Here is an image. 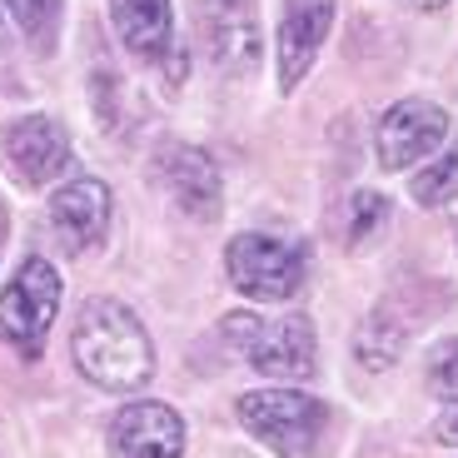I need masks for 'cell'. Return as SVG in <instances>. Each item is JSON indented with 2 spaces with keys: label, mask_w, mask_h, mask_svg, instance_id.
Masks as SVG:
<instances>
[{
  "label": "cell",
  "mask_w": 458,
  "mask_h": 458,
  "mask_svg": "<svg viewBox=\"0 0 458 458\" xmlns=\"http://www.w3.org/2000/svg\"><path fill=\"white\" fill-rule=\"evenodd\" d=\"M458 195V155H444V160H434L419 180H413V199L424 209L444 205V199Z\"/></svg>",
  "instance_id": "16"
},
{
  "label": "cell",
  "mask_w": 458,
  "mask_h": 458,
  "mask_svg": "<svg viewBox=\"0 0 458 458\" xmlns=\"http://www.w3.org/2000/svg\"><path fill=\"white\" fill-rule=\"evenodd\" d=\"M240 424L279 458H310L324 428V403L299 389H254L240 399Z\"/></svg>",
  "instance_id": "3"
},
{
  "label": "cell",
  "mask_w": 458,
  "mask_h": 458,
  "mask_svg": "<svg viewBox=\"0 0 458 458\" xmlns=\"http://www.w3.org/2000/svg\"><path fill=\"white\" fill-rule=\"evenodd\" d=\"M409 5H413V11H444L448 0H409Z\"/></svg>",
  "instance_id": "20"
},
{
  "label": "cell",
  "mask_w": 458,
  "mask_h": 458,
  "mask_svg": "<svg viewBox=\"0 0 458 458\" xmlns=\"http://www.w3.org/2000/svg\"><path fill=\"white\" fill-rule=\"evenodd\" d=\"M60 310V275L50 259H25L21 275L5 284L0 294V344L21 349L25 359H35L46 349V334L55 324Z\"/></svg>",
  "instance_id": "4"
},
{
  "label": "cell",
  "mask_w": 458,
  "mask_h": 458,
  "mask_svg": "<svg viewBox=\"0 0 458 458\" xmlns=\"http://www.w3.org/2000/svg\"><path fill=\"white\" fill-rule=\"evenodd\" d=\"M209 55L229 75H250L259 65V5L254 0H199Z\"/></svg>",
  "instance_id": "9"
},
{
  "label": "cell",
  "mask_w": 458,
  "mask_h": 458,
  "mask_svg": "<svg viewBox=\"0 0 458 458\" xmlns=\"http://www.w3.org/2000/svg\"><path fill=\"white\" fill-rule=\"evenodd\" d=\"M403 339H409V334H403L399 324L389 319V314H374V319H369L364 329H359L354 354H359V364H369V369H389L394 359H399Z\"/></svg>",
  "instance_id": "14"
},
{
  "label": "cell",
  "mask_w": 458,
  "mask_h": 458,
  "mask_svg": "<svg viewBox=\"0 0 458 458\" xmlns=\"http://www.w3.org/2000/svg\"><path fill=\"white\" fill-rule=\"evenodd\" d=\"M0 155H5V170L35 190V184H50L70 165V140L50 114H25L0 135Z\"/></svg>",
  "instance_id": "7"
},
{
  "label": "cell",
  "mask_w": 458,
  "mask_h": 458,
  "mask_svg": "<svg viewBox=\"0 0 458 458\" xmlns=\"http://www.w3.org/2000/svg\"><path fill=\"white\" fill-rule=\"evenodd\" d=\"M75 364L90 384L100 389H140L149 374H155V349H149V334L135 314L120 304V299H90L75 319Z\"/></svg>",
  "instance_id": "1"
},
{
  "label": "cell",
  "mask_w": 458,
  "mask_h": 458,
  "mask_svg": "<svg viewBox=\"0 0 458 458\" xmlns=\"http://www.w3.org/2000/svg\"><path fill=\"white\" fill-rule=\"evenodd\" d=\"M329 25L334 0H284V21H279V85L284 90H294L310 75Z\"/></svg>",
  "instance_id": "10"
},
{
  "label": "cell",
  "mask_w": 458,
  "mask_h": 458,
  "mask_svg": "<svg viewBox=\"0 0 458 458\" xmlns=\"http://www.w3.org/2000/svg\"><path fill=\"white\" fill-rule=\"evenodd\" d=\"M110 454L114 458H180L184 454V419L170 403H125L110 419Z\"/></svg>",
  "instance_id": "8"
},
{
  "label": "cell",
  "mask_w": 458,
  "mask_h": 458,
  "mask_svg": "<svg viewBox=\"0 0 458 458\" xmlns=\"http://www.w3.org/2000/svg\"><path fill=\"white\" fill-rule=\"evenodd\" d=\"M428 389L438 399H454L458 403V339H444L428 359Z\"/></svg>",
  "instance_id": "18"
},
{
  "label": "cell",
  "mask_w": 458,
  "mask_h": 458,
  "mask_svg": "<svg viewBox=\"0 0 458 458\" xmlns=\"http://www.w3.org/2000/svg\"><path fill=\"white\" fill-rule=\"evenodd\" d=\"M105 225H110V190L100 180H90V174L60 184L55 195H50V229L60 234L65 250L95 244L105 234Z\"/></svg>",
  "instance_id": "11"
},
{
  "label": "cell",
  "mask_w": 458,
  "mask_h": 458,
  "mask_svg": "<svg viewBox=\"0 0 458 458\" xmlns=\"http://www.w3.org/2000/svg\"><path fill=\"white\" fill-rule=\"evenodd\" d=\"M438 444H454L458 448V403L444 413V424H438Z\"/></svg>",
  "instance_id": "19"
},
{
  "label": "cell",
  "mask_w": 458,
  "mask_h": 458,
  "mask_svg": "<svg viewBox=\"0 0 458 458\" xmlns=\"http://www.w3.org/2000/svg\"><path fill=\"white\" fill-rule=\"evenodd\" d=\"M5 46H11V30H5V15H0V55H5Z\"/></svg>",
  "instance_id": "21"
},
{
  "label": "cell",
  "mask_w": 458,
  "mask_h": 458,
  "mask_svg": "<svg viewBox=\"0 0 458 458\" xmlns=\"http://www.w3.org/2000/svg\"><path fill=\"white\" fill-rule=\"evenodd\" d=\"M444 140H448V114L438 110V105L403 100L378 120L374 145H378V165H384V170H403V165H413V160L438 155Z\"/></svg>",
  "instance_id": "6"
},
{
  "label": "cell",
  "mask_w": 458,
  "mask_h": 458,
  "mask_svg": "<svg viewBox=\"0 0 458 458\" xmlns=\"http://www.w3.org/2000/svg\"><path fill=\"white\" fill-rule=\"evenodd\" d=\"M5 11L15 15V25L25 30L35 50H50L55 46V30H60V0H5Z\"/></svg>",
  "instance_id": "15"
},
{
  "label": "cell",
  "mask_w": 458,
  "mask_h": 458,
  "mask_svg": "<svg viewBox=\"0 0 458 458\" xmlns=\"http://www.w3.org/2000/svg\"><path fill=\"white\" fill-rule=\"evenodd\" d=\"M384 219H389V199L374 195V190H359V195L349 199V240H354V244L374 240Z\"/></svg>",
  "instance_id": "17"
},
{
  "label": "cell",
  "mask_w": 458,
  "mask_h": 458,
  "mask_svg": "<svg viewBox=\"0 0 458 458\" xmlns=\"http://www.w3.org/2000/svg\"><path fill=\"white\" fill-rule=\"evenodd\" d=\"M229 284L250 299H289L304 284V250L275 234H240L229 240Z\"/></svg>",
  "instance_id": "5"
},
{
  "label": "cell",
  "mask_w": 458,
  "mask_h": 458,
  "mask_svg": "<svg viewBox=\"0 0 458 458\" xmlns=\"http://www.w3.org/2000/svg\"><path fill=\"white\" fill-rule=\"evenodd\" d=\"M110 25L125 40V50L160 55L170 46L174 15H170V0H110Z\"/></svg>",
  "instance_id": "13"
},
{
  "label": "cell",
  "mask_w": 458,
  "mask_h": 458,
  "mask_svg": "<svg viewBox=\"0 0 458 458\" xmlns=\"http://www.w3.org/2000/svg\"><path fill=\"white\" fill-rule=\"evenodd\" d=\"M225 339L269 378H310L314 369V324L304 314L264 319V314H225Z\"/></svg>",
  "instance_id": "2"
},
{
  "label": "cell",
  "mask_w": 458,
  "mask_h": 458,
  "mask_svg": "<svg viewBox=\"0 0 458 458\" xmlns=\"http://www.w3.org/2000/svg\"><path fill=\"white\" fill-rule=\"evenodd\" d=\"M160 184L170 190V199L190 219H215L219 215V170L205 149L174 145L160 155Z\"/></svg>",
  "instance_id": "12"
}]
</instances>
